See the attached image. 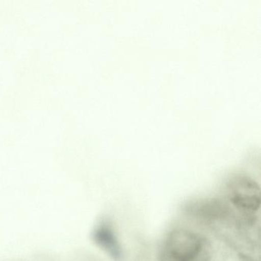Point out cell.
Segmentation results:
<instances>
[{
	"mask_svg": "<svg viewBox=\"0 0 261 261\" xmlns=\"http://www.w3.org/2000/svg\"><path fill=\"white\" fill-rule=\"evenodd\" d=\"M236 189L230 200L233 205L244 212H256L260 207L259 190L245 185H234Z\"/></svg>",
	"mask_w": 261,
	"mask_h": 261,
	"instance_id": "cell-2",
	"label": "cell"
},
{
	"mask_svg": "<svg viewBox=\"0 0 261 261\" xmlns=\"http://www.w3.org/2000/svg\"><path fill=\"white\" fill-rule=\"evenodd\" d=\"M94 241L103 250H106L114 259H119L121 256V248L118 240L108 223H103L96 228L94 233Z\"/></svg>",
	"mask_w": 261,
	"mask_h": 261,
	"instance_id": "cell-3",
	"label": "cell"
},
{
	"mask_svg": "<svg viewBox=\"0 0 261 261\" xmlns=\"http://www.w3.org/2000/svg\"><path fill=\"white\" fill-rule=\"evenodd\" d=\"M202 248L201 238L193 232L179 229L171 232L166 241V253L171 261H194Z\"/></svg>",
	"mask_w": 261,
	"mask_h": 261,
	"instance_id": "cell-1",
	"label": "cell"
}]
</instances>
